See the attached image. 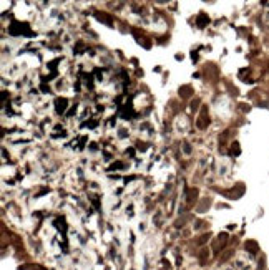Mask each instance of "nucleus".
Listing matches in <instances>:
<instances>
[{
  "mask_svg": "<svg viewBox=\"0 0 269 270\" xmlns=\"http://www.w3.org/2000/svg\"><path fill=\"white\" fill-rule=\"evenodd\" d=\"M57 106H58V109H60V108L63 109V108L67 106V101H58V103H57Z\"/></svg>",
  "mask_w": 269,
  "mask_h": 270,
  "instance_id": "f257e3e1",
  "label": "nucleus"
}]
</instances>
